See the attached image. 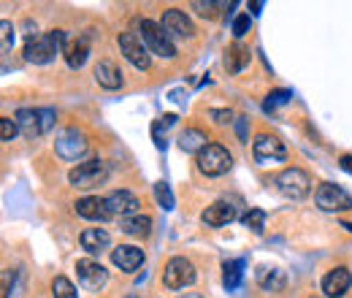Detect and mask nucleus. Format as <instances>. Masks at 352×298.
I'll return each instance as SVG.
<instances>
[{
	"label": "nucleus",
	"instance_id": "e433bc0d",
	"mask_svg": "<svg viewBox=\"0 0 352 298\" xmlns=\"http://www.w3.org/2000/svg\"><path fill=\"white\" fill-rule=\"evenodd\" d=\"M239 138L247 141V120L244 117H239Z\"/></svg>",
	"mask_w": 352,
	"mask_h": 298
},
{
	"label": "nucleus",
	"instance_id": "f8f14e48",
	"mask_svg": "<svg viewBox=\"0 0 352 298\" xmlns=\"http://www.w3.org/2000/svg\"><path fill=\"white\" fill-rule=\"evenodd\" d=\"M163 30L168 33V39H192L195 36V28H192L190 17L179 8H168L163 14Z\"/></svg>",
	"mask_w": 352,
	"mask_h": 298
},
{
	"label": "nucleus",
	"instance_id": "cd10ccee",
	"mask_svg": "<svg viewBox=\"0 0 352 298\" xmlns=\"http://www.w3.org/2000/svg\"><path fill=\"white\" fill-rule=\"evenodd\" d=\"M52 293H54V298H79L76 288H74V282L65 279V277H54V282H52Z\"/></svg>",
	"mask_w": 352,
	"mask_h": 298
},
{
	"label": "nucleus",
	"instance_id": "7c9ffc66",
	"mask_svg": "<svg viewBox=\"0 0 352 298\" xmlns=\"http://www.w3.org/2000/svg\"><path fill=\"white\" fill-rule=\"evenodd\" d=\"M16 130H19L16 120H11V117H3V120H0V138H3V141H11V138L16 136Z\"/></svg>",
	"mask_w": 352,
	"mask_h": 298
},
{
	"label": "nucleus",
	"instance_id": "4c0bfd02",
	"mask_svg": "<svg viewBox=\"0 0 352 298\" xmlns=\"http://www.w3.org/2000/svg\"><path fill=\"white\" fill-rule=\"evenodd\" d=\"M339 163H342V169L347 171V173H352V155H342V160H339Z\"/></svg>",
	"mask_w": 352,
	"mask_h": 298
},
{
	"label": "nucleus",
	"instance_id": "dca6fc26",
	"mask_svg": "<svg viewBox=\"0 0 352 298\" xmlns=\"http://www.w3.org/2000/svg\"><path fill=\"white\" fill-rule=\"evenodd\" d=\"M236 217H239V212H236L233 201H214L212 206H206V212L201 214L204 225H209V228H222V225L233 222Z\"/></svg>",
	"mask_w": 352,
	"mask_h": 298
},
{
	"label": "nucleus",
	"instance_id": "39448f33",
	"mask_svg": "<svg viewBox=\"0 0 352 298\" xmlns=\"http://www.w3.org/2000/svg\"><path fill=\"white\" fill-rule=\"evenodd\" d=\"M276 187L285 198L290 201H301L307 198L309 190H311V179L304 169H285L279 176H276Z\"/></svg>",
	"mask_w": 352,
	"mask_h": 298
},
{
	"label": "nucleus",
	"instance_id": "4be33fe9",
	"mask_svg": "<svg viewBox=\"0 0 352 298\" xmlns=\"http://www.w3.org/2000/svg\"><path fill=\"white\" fill-rule=\"evenodd\" d=\"M258 285L268 290V293H279L285 285H287V277H285V271L282 268H268L263 266L261 271H258Z\"/></svg>",
	"mask_w": 352,
	"mask_h": 298
},
{
	"label": "nucleus",
	"instance_id": "79ce46f5",
	"mask_svg": "<svg viewBox=\"0 0 352 298\" xmlns=\"http://www.w3.org/2000/svg\"><path fill=\"white\" fill-rule=\"evenodd\" d=\"M128 298H138V296H128Z\"/></svg>",
	"mask_w": 352,
	"mask_h": 298
},
{
	"label": "nucleus",
	"instance_id": "6ab92c4d",
	"mask_svg": "<svg viewBox=\"0 0 352 298\" xmlns=\"http://www.w3.org/2000/svg\"><path fill=\"white\" fill-rule=\"evenodd\" d=\"M95 82L103 87V89H120L122 87V71L117 63L111 60H100L95 65Z\"/></svg>",
	"mask_w": 352,
	"mask_h": 298
},
{
	"label": "nucleus",
	"instance_id": "5701e85b",
	"mask_svg": "<svg viewBox=\"0 0 352 298\" xmlns=\"http://www.w3.org/2000/svg\"><path fill=\"white\" fill-rule=\"evenodd\" d=\"M250 65V49L244 46V43H233L230 49H228V54H225V68L230 71V74H239V71H244Z\"/></svg>",
	"mask_w": 352,
	"mask_h": 298
},
{
	"label": "nucleus",
	"instance_id": "393cba45",
	"mask_svg": "<svg viewBox=\"0 0 352 298\" xmlns=\"http://www.w3.org/2000/svg\"><path fill=\"white\" fill-rule=\"evenodd\" d=\"M244 260H225V266H222V285L228 288V290H236L239 285H241V277H244Z\"/></svg>",
	"mask_w": 352,
	"mask_h": 298
},
{
	"label": "nucleus",
	"instance_id": "a211bd4d",
	"mask_svg": "<svg viewBox=\"0 0 352 298\" xmlns=\"http://www.w3.org/2000/svg\"><path fill=\"white\" fill-rule=\"evenodd\" d=\"M111 260L120 271H135L144 266V250L133 247V244H120L114 253H111Z\"/></svg>",
	"mask_w": 352,
	"mask_h": 298
},
{
	"label": "nucleus",
	"instance_id": "6e6552de",
	"mask_svg": "<svg viewBox=\"0 0 352 298\" xmlns=\"http://www.w3.org/2000/svg\"><path fill=\"white\" fill-rule=\"evenodd\" d=\"M314 201L322 212H347V209H352V195L333 182L320 184L317 193H314Z\"/></svg>",
	"mask_w": 352,
	"mask_h": 298
},
{
	"label": "nucleus",
	"instance_id": "c756f323",
	"mask_svg": "<svg viewBox=\"0 0 352 298\" xmlns=\"http://www.w3.org/2000/svg\"><path fill=\"white\" fill-rule=\"evenodd\" d=\"M155 198H157V204H160L166 212L174 209V195H171L168 182H157V184H155Z\"/></svg>",
	"mask_w": 352,
	"mask_h": 298
},
{
	"label": "nucleus",
	"instance_id": "1a4fd4ad",
	"mask_svg": "<svg viewBox=\"0 0 352 298\" xmlns=\"http://www.w3.org/2000/svg\"><path fill=\"white\" fill-rule=\"evenodd\" d=\"M252 158L261 163V166H271V163H282L287 158V147L276 138V136H268L261 133L252 144Z\"/></svg>",
	"mask_w": 352,
	"mask_h": 298
},
{
	"label": "nucleus",
	"instance_id": "2eb2a0df",
	"mask_svg": "<svg viewBox=\"0 0 352 298\" xmlns=\"http://www.w3.org/2000/svg\"><path fill=\"white\" fill-rule=\"evenodd\" d=\"M106 206H109L111 217H114V214H120V220H122V217L138 214L141 201H138V195H135V193H131V190H114V193L106 198Z\"/></svg>",
	"mask_w": 352,
	"mask_h": 298
},
{
	"label": "nucleus",
	"instance_id": "c9c22d12",
	"mask_svg": "<svg viewBox=\"0 0 352 298\" xmlns=\"http://www.w3.org/2000/svg\"><path fill=\"white\" fill-rule=\"evenodd\" d=\"M209 114H212V117H214L220 125H225V123H233V111H230V109H228V111H225V109H212Z\"/></svg>",
	"mask_w": 352,
	"mask_h": 298
},
{
	"label": "nucleus",
	"instance_id": "423d86ee",
	"mask_svg": "<svg viewBox=\"0 0 352 298\" xmlns=\"http://www.w3.org/2000/svg\"><path fill=\"white\" fill-rule=\"evenodd\" d=\"M106 176H109L106 163H103V160H98V158H92V160H87V163H79L76 169H71L68 182H71L74 187H79V190H89V187L103 184V182H106Z\"/></svg>",
	"mask_w": 352,
	"mask_h": 298
},
{
	"label": "nucleus",
	"instance_id": "f3484780",
	"mask_svg": "<svg viewBox=\"0 0 352 298\" xmlns=\"http://www.w3.org/2000/svg\"><path fill=\"white\" fill-rule=\"evenodd\" d=\"M76 214L85 217V220H92V222H106L111 217L109 206H106V198H98V195L79 198L76 201Z\"/></svg>",
	"mask_w": 352,
	"mask_h": 298
},
{
	"label": "nucleus",
	"instance_id": "b1692460",
	"mask_svg": "<svg viewBox=\"0 0 352 298\" xmlns=\"http://www.w3.org/2000/svg\"><path fill=\"white\" fill-rule=\"evenodd\" d=\"M206 133L201 128H187L182 136H179V147H182V152H192V155H198L204 147H206Z\"/></svg>",
	"mask_w": 352,
	"mask_h": 298
},
{
	"label": "nucleus",
	"instance_id": "f704fd0d",
	"mask_svg": "<svg viewBox=\"0 0 352 298\" xmlns=\"http://www.w3.org/2000/svg\"><path fill=\"white\" fill-rule=\"evenodd\" d=\"M192 8H195L201 17H214V8H220V3H204V0H195Z\"/></svg>",
	"mask_w": 352,
	"mask_h": 298
},
{
	"label": "nucleus",
	"instance_id": "7ed1b4c3",
	"mask_svg": "<svg viewBox=\"0 0 352 298\" xmlns=\"http://www.w3.org/2000/svg\"><path fill=\"white\" fill-rule=\"evenodd\" d=\"M195 279H198L195 266L182 255L171 257V260L166 263V268H163V285H166L168 290H184V288H190Z\"/></svg>",
	"mask_w": 352,
	"mask_h": 298
},
{
	"label": "nucleus",
	"instance_id": "c85d7f7f",
	"mask_svg": "<svg viewBox=\"0 0 352 298\" xmlns=\"http://www.w3.org/2000/svg\"><path fill=\"white\" fill-rule=\"evenodd\" d=\"M241 222L252 231V233H263L265 228V212L263 209H250V212L241 217Z\"/></svg>",
	"mask_w": 352,
	"mask_h": 298
},
{
	"label": "nucleus",
	"instance_id": "72a5a7b5",
	"mask_svg": "<svg viewBox=\"0 0 352 298\" xmlns=\"http://www.w3.org/2000/svg\"><path fill=\"white\" fill-rule=\"evenodd\" d=\"M0 39H3V52H8L11 43H14V28H11L6 19L0 22Z\"/></svg>",
	"mask_w": 352,
	"mask_h": 298
},
{
	"label": "nucleus",
	"instance_id": "9d476101",
	"mask_svg": "<svg viewBox=\"0 0 352 298\" xmlns=\"http://www.w3.org/2000/svg\"><path fill=\"white\" fill-rule=\"evenodd\" d=\"M117 43H120L122 54L128 57V63H131L133 68H138V71H146V68L152 65L149 49H146V43L141 41V36H135V33H120Z\"/></svg>",
	"mask_w": 352,
	"mask_h": 298
},
{
	"label": "nucleus",
	"instance_id": "a19ab883",
	"mask_svg": "<svg viewBox=\"0 0 352 298\" xmlns=\"http://www.w3.org/2000/svg\"><path fill=\"white\" fill-rule=\"evenodd\" d=\"M344 228H347V231H352V222H344Z\"/></svg>",
	"mask_w": 352,
	"mask_h": 298
},
{
	"label": "nucleus",
	"instance_id": "bb28decb",
	"mask_svg": "<svg viewBox=\"0 0 352 298\" xmlns=\"http://www.w3.org/2000/svg\"><path fill=\"white\" fill-rule=\"evenodd\" d=\"M290 98H293V92H290V89H274V92H268V95H265L263 109L271 114V111H276L279 106H285Z\"/></svg>",
	"mask_w": 352,
	"mask_h": 298
},
{
	"label": "nucleus",
	"instance_id": "4468645a",
	"mask_svg": "<svg viewBox=\"0 0 352 298\" xmlns=\"http://www.w3.org/2000/svg\"><path fill=\"white\" fill-rule=\"evenodd\" d=\"M14 120H16V125H19V133L25 136V138H38V136H44V111L41 109H19L16 114H14Z\"/></svg>",
	"mask_w": 352,
	"mask_h": 298
},
{
	"label": "nucleus",
	"instance_id": "f03ea898",
	"mask_svg": "<svg viewBox=\"0 0 352 298\" xmlns=\"http://www.w3.org/2000/svg\"><path fill=\"white\" fill-rule=\"evenodd\" d=\"M195 163H198V171L206 173V176H222L225 171L233 166V158H230V152L222 144H206L195 155Z\"/></svg>",
	"mask_w": 352,
	"mask_h": 298
},
{
	"label": "nucleus",
	"instance_id": "2f4dec72",
	"mask_svg": "<svg viewBox=\"0 0 352 298\" xmlns=\"http://www.w3.org/2000/svg\"><path fill=\"white\" fill-rule=\"evenodd\" d=\"M233 33H236V39H241V36L250 33V14H239L233 19Z\"/></svg>",
	"mask_w": 352,
	"mask_h": 298
},
{
	"label": "nucleus",
	"instance_id": "20e7f679",
	"mask_svg": "<svg viewBox=\"0 0 352 298\" xmlns=\"http://www.w3.org/2000/svg\"><path fill=\"white\" fill-rule=\"evenodd\" d=\"M138 30H141V41L146 43V49H152L155 54H160V57H166V60L176 57V46H174V41L168 39V33L163 30V25H157V22H152V19H141Z\"/></svg>",
	"mask_w": 352,
	"mask_h": 298
},
{
	"label": "nucleus",
	"instance_id": "a878e982",
	"mask_svg": "<svg viewBox=\"0 0 352 298\" xmlns=\"http://www.w3.org/2000/svg\"><path fill=\"white\" fill-rule=\"evenodd\" d=\"M120 228H122L125 233H131V236H146L149 228H152V217H146V214L122 217V220H120Z\"/></svg>",
	"mask_w": 352,
	"mask_h": 298
},
{
	"label": "nucleus",
	"instance_id": "ddd939ff",
	"mask_svg": "<svg viewBox=\"0 0 352 298\" xmlns=\"http://www.w3.org/2000/svg\"><path fill=\"white\" fill-rule=\"evenodd\" d=\"M350 285H352V274H350V268H344V266H336V268H331V271L322 277V293L328 298L347 296Z\"/></svg>",
	"mask_w": 352,
	"mask_h": 298
},
{
	"label": "nucleus",
	"instance_id": "ea45409f",
	"mask_svg": "<svg viewBox=\"0 0 352 298\" xmlns=\"http://www.w3.org/2000/svg\"><path fill=\"white\" fill-rule=\"evenodd\" d=\"M176 298H204L201 293H182V296H176Z\"/></svg>",
	"mask_w": 352,
	"mask_h": 298
},
{
	"label": "nucleus",
	"instance_id": "f257e3e1",
	"mask_svg": "<svg viewBox=\"0 0 352 298\" xmlns=\"http://www.w3.org/2000/svg\"><path fill=\"white\" fill-rule=\"evenodd\" d=\"M68 46V36L65 30H49V33H38V36H30L25 41V60L33 63V65H46L54 60V54L63 49L65 52Z\"/></svg>",
	"mask_w": 352,
	"mask_h": 298
},
{
	"label": "nucleus",
	"instance_id": "473e14b6",
	"mask_svg": "<svg viewBox=\"0 0 352 298\" xmlns=\"http://www.w3.org/2000/svg\"><path fill=\"white\" fill-rule=\"evenodd\" d=\"M171 125H176V117H174V114H163V117H160V120L152 125V136L157 138V136H160V130L166 133V130L171 128Z\"/></svg>",
	"mask_w": 352,
	"mask_h": 298
},
{
	"label": "nucleus",
	"instance_id": "58836bf2",
	"mask_svg": "<svg viewBox=\"0 0 352 298\" xmlns=\"http://www.w3.org/2000/svg\"><path fill=\"white\" fill-rule=\"evenodd\" d=\"M250 8H252V14H261V8H263V3H261V0H255V3H250Z\"/></svg>",
	"mask_w": 352,
	"mask_h": 298
},
{
	"label": "nucleus",
	"instance_id": "0eeeda50",
	"mask_svg": "<svg viewBox=\"0 0 352 298\" xmlns=\"http://www.w3.org/2000/svg\"><path fill=\"white\" fill-rule=\"evenodd\" d=\"M87 149H89L87 136L76 128L63 130V133L54 138V152H57L60 160H68V163H71V160H79Z\"/></svg>",
	"mask_w": 352,
	"mask_h": 298
},
{
	"label": "nucleus",
	"instance_id": "aec40b11",
	"mask_svg": "<svg viewBox=\"0 0 352 298\" xmlns=\"http://www.w3.org/2000/svg\"><path fill=\"white\" fill-rule=\"evenodd\" d=\"M79 242H82V250H87L89 255H100V253H106L111 247V236L103 228H87L79 236Z\"/></svg>",
	"mask_w": 352,
	"mask_h": 298
},
{
	"label": "nucleus",
	"instance_id": "412c9836",
	"mask_svg": "<svg viewBox=\"0 0 352 298\" xmlns=\"http://www.w3.org/2000/svg\"><path fill=\"white\" fill-rule=\"evenodd\" d=\"M89 57V36H76V41H68L65 46V63L71 68H82Z\"/></svg>",
	"mask_w": 352,
	"mask_h": 298
},
{
	"label": "nucleus",
	"instance_id": "9b49d317",
	"mask_svg": "<svg viewBox=\"0 0 352 298\" xmlns=\"http://www.w3.org/2000/svg\"><path fill=\"white\" fill-rule=\"evenodd\" d=\"M76 277L87 290H100L106 285V279H109V271L98 260L85 257V260H76Z\"/></svg>",
	"mask_w": 352,
	"mask_h": 298
}]
</instances>
